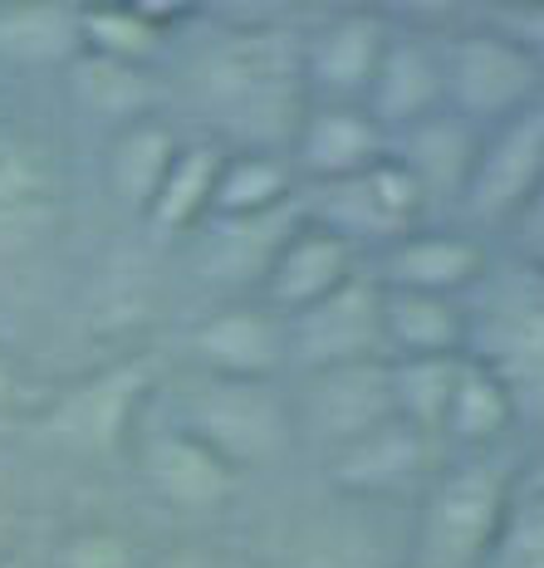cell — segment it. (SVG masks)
<instances>
[{"label": "cell", "instance_id": "obj_32", "mask_svg": "<svg viewBox=\"0 0 544 568\" xmlns=\"http://www.w3.org/2000/svg\"><path fill=\"white\" fill-rule=\"evenodd\" d=\"M148 554L133 535L113 525H79L54 544L50 568H143Z\"/></svg>", "mask_w": 544, "mask_h": 568}, {"label": "cell", "instance_id": "obj_10", "mask_svg": "<svg viewBox=\"0 0 544 568\" xmlns=\"http://www.w3.org/2000/svg\"><path fill=\"white\" fill-rule=\"evenodd\" d=\"M285 353H290V368L300 373L344 368V363H387L383 290L369 275V265L344 290L329 294V300L285 318Z\"/></svg>", "mask_w": 544, "mask_h": 568}, {"label": "cell", "instance_id": "obj_33", "mask_svg": "<svg viewBox=\"0 0 544 568\" xmlns=\"http://www.w3.org/2000/svg\"><path fill=\"white\" fill-rule=\"evenodd\" d=\"M501 251H511L525 260V265L544 270V172H540L535 192L525 196V206L515 211V221L501 231Z\"/></svg>", "mask_w": 544, "mask_h": 568}, {"label": "cell", "instance_id": "obj_4", "mask_svg": "<svg viewBox=\"0 0 544 568\" xmlns=\"http://www.w3.org/2000/svg\"><path fill=\"white\" fill-rule=\"evenodd\" d=\"M427 20L436 30V54H442V109L466 118L471 128H495L544 99V69L481 10Z\"/></svg>", "mask_w": 544, "mask_h": 568}, {"label": "cell", "instance_id": "obj_25", "mask_svg": "<svg viewBox=\"0 0 544 568\" xmlns=\"http://www.w3.org/2000/svg\"><path fill=\"white\" fill-rule=\"evenodd\" d=\"M84 54L79 6L16 0L0 6V69H69Z\"/></svg>", "mask_w": 544, "mask_h": 568}, {"label": "cell", "instance_id": "obj_5", "mask_svg": "<svg viewBox=\"0 0 544 568\" xmlns=\"http://www.w3.org/2000/svg\"><path fill=\"white\" fill-rule=\"evenodd\" d=\"M177 426L211 446L231 470H260L294 446L290 397L275 383H231V377H197L182 397Z\"/></svg>", "mask_w": 544, "mask_h": 568}, {"label": "cell", "instance_id": "obj_7", "mask_svg": "<svg viewBox=\"0 0 544 568\" xmlns=\"http://www.w3.org/2000/svg\"><path fill=\"white\" fill-rule=\"evenodd\" d=\"M300 201H304V216L319 221L324 231H334L339 241H349L363 260H373L377 251L402 241V235L427 226V206H422L412 176L393 162V152L359 176L310 186V196Z\"/></svg>", "mask_w": 544, "mask_h": 568}, {"label": "cell", "instance_id": "obj_30", "mask_svg": "<svg viewBox=\"0 0 544 568\" xmlns=\"http://www.w3.org/2000/svg\"><path fill=\"white\" fill-rule=\"evenodd\" d=\"M79 30H84V54L148 69H158L177 40L148 6H79Z\"/></svg>", "mask_w": 544, "mask_h": 568}, {"label": "cell", "instance_id": "obj_19", "mask_svg": "<svg viewBox=\"0 0 544 568\" xmlns=\"http://www.w3.org/2000/svg\"><path fill=\"white\" fill-rule=\"evenodd\" d=\"M138 470L162 505L187 515L226 510L241 495V470H231L211 446H201L187 426H162L138 442Z\"/></svg>", "mask_w": 544, "mask_h": 568}, {"label": "cell", "instance_id": "obj_2", "mask_svg": "<svg viewBox=\"0 0 544 568\" xmlns=\"http://www.w3.org/2000/svg\"><path fill=\"white\" fill-rule=\"evenodd\" d=\"M461 358L505 387L520 432H544V270L495 245L486 275L461 294Z\"/></svg>", "mask_w": 544, "mask_h": 568}, {"label": "cell", "instance_id": "obj_26", "mask_svg": "<svg viewBox=\"0 0 544 568\" xmlns=\"http://www.w3.org/2000/svg\"><path fill=\"white\" fill-rule=\"evenodd\" d=\"M294 201H300V176L290 168V152L226 148L216 196H211V216L251 221V216H270V211H285Z\"/></svg>", "mask_w": 544, "mask_h": 568}, {"label": "cell", "instance_id": "obj_24", "mask_svg": "<svg viewBox=\"0 0 544 568\" xmlns=\"http://www.w3.org/2000/svg\"><path fill=\"white\" fill-rule=\"evenodd\" d=\"M64 74H69V99L89 118H103L113 128L138 123V118H158L162 103H168V79H158V69L148 64L79 54Z\"/></svg>", "mask_w": 544, "mask_h": 568}, {"label": "cell", "instance_id": "obj_11", "mask_svg": "<svg viewBox=\"0 0 544 568\" xmlns=\"http://www.w3.org/2000/svg\"><path fill=\"white\" fill-rule=\"evenodd\" d=\"M294 442H310L319 456L359 442L393 422V383L387 363H344V368L300 373V393L290 397Z\"/></svg>", "mask_w": 544, "mask_h": 568}, {"label": "cell", "instance_id": "obj_36", "mask_svg": "<svg viewBox=\"0 0 544 568\" xmlns=\"http://www.w3.org/2000/svg\"><path fill=\"white\" fill-rule=\"evenodd\" d=\"M16 393H20V377H16V363H10V353L0 348V412L16 402Z\"/></svg>", "mask_w": 544, "mask_h": 568}, {"label": "cell", "instance_id": "obj_18", "mask_svg": "<svg viewBox=\"0 0 544 568\" xmlns=\"http://www.w3.org/2000/svg\"><path fill=\"white\" fill-rule=\"evenodd\" d=\"M393 152V138L363 103H310L290 138V168L304 186H329L369 172Z\"/></svg>", "mask_w": 544, "mask_h": 568}, {"label": "cell", "instance_id": "obj_23", "mask_svg": "<svg viewBox=\"0 0 544 568\" xmlns=\"http://www.w3.org/2000/svg\"><path fill=\"white\" fill-rule=\"evenodd\" d=\"M177 148H182V133L162 113L113 128L109 158H103V182H109V196L118 201V211L143 221V211L152 206L162 176L172 168Z\"/></svg>", "mask_w": 544, "mask_h": 568}, {"label": "cell", "instance_id": "obj_3", "mask_svg": "<svg viewBox=\"0 0 544 568\" xmlns=\"http://www.w3.org/2000/svg\"><path fill=\"white\" fill-rule=\"evenodd\" d=\"M515 446L495 452H446L422 485L412 515L407 568H481L501 529L511 480L520 470Z\"/></svg>", "mask_w": 544, "mask_h": 568}, {"label": "cell", "instance_id": "obj_37", "mask_svg": "<svg viewBox=\"0 0 544 568\" xmlns=\"http://www.w3.org/2000/svg\"><path fill=\"white\" fill-rule=\"evenodd\" d=\"M0 568H26V559H20V554H10V549H6V554H0Z\"/></svg>", "mask_w": 544, "mask_h": 568}, {"label": "cell", "instance_id": "obj_31", "mask_svg": "<svg viewBox=\"0 0 544 568\" xmlns=\"http://www.w3.org/2000/svg\"><path fill=\"white\" fill-rule=\"evenodd\" d=\"M456 373H461V353L456 358H387L393 417L442 446V426H446V407H452V393H456Z\"/></svg>", "mask_w": 544, "mask_h": 568}, {"label": "cell", "instance_id": "obj_1", "mask_svg": "<svg viewBox=\"0 0 544 568\" xmlns=\"http://www.w3.org/2000/svg\"><path fill=\"white\" fill-rule=\"evenodd\" d=\"M304 30L275 16L221 20L206 40H197L182 59V99L192 103L197 123L221 148H270L290 152L304 109Z\"/></svg>", "mask_w": 544, "mask_h": 568}, {"label": "cell", "instance_id": "obj_38", "mask_svg": "<svg viewBox=\"0 0 544 568\" xmlns=\"http://www.w3.org/2000/svg\"><path fill=\"white\" fill-rule=\"evenodd\" d=\"M0 554H6V539H0Z\"/></svg>", "mask_w": 544, "mask_h": 568}, {"label": "cell", "instance_id": "obj_17", "mask_svg": "<svg viewBox=\"0 0 544 568\" xmlns=\"http://www.w3.org/2000/svg\"><path fill=\"white\" fill-rule=\"evenodd\" d=\"M476 142L481 128H471L466 118H456L452 109H436L422 123L393 133V162L412 176L422 206H427V221H452L461 226V196H466L471 168H476Z\"/></svg>", "mask_w": 544, "mask_h": 568}, {"label": "cell", "instance_id": "obj_29", "mask_svg": "<svg viewBox=\"0 0 544 568\" xmlns=\"http://www.w3.org/2000/svg\"><path fill=\"white\" fill-rule=\"evenodd\" d=\"M481 568H544V452H525Z\"/></svg>", "mask_w": 544, "mask_h": 568}, {"label": "cell", "instance_id": "obj_28", "mask_svg": "<svg viewBox=\"0 0 544 568\" xmlns=\"http://www.w3.org/2000/svg\"><path fill=\"white\" fill-rule=\"evenodd\" d=\"M515 432H520V422H515L505 387L486 368L461 358L456 393H452L446 426H442V452H495V446H515L511 442Z\"/></svg>", "mask_w": 544, "mask_h": 568}, {"label": "cell", "instance_id": "obj_12", "mask_svg": "<svg viewBox=\"0 0 544 568\" xmlns=\"http://www.w3.org/2000/svg\"><path fill=\"white\" fill-rule=\"evenodd\" d=\"M387 30H393V10H373V6H344L319 16L304 30V44H300L304 99L363 103L377 59H383Z\"/></svg>", "mask_w": 544, "mask_h": 568}, {"label": "cell", "instance_id": "obj_13", "mask_svg": "<svg viewBox=\"0 0 544 568\" xmlns=\"http://www.w3.org/2000/svg\"><path fill=\"white\" fill-rule=\"evenodd\" d=\"M201 377H231V383H275L290 368L285 318L260 300H226L206 310L187 334Z\"/></svg>", "mask_w": 544, "mask_h": 568}, {"label": "cell", "instance_id": "obj_35", "mask_svg": "<svg viewBox=\"0 0 544 568\" xmlns=\"http://www.w3.org/2000/svg\"><path fill=\"white\" fill-rule=\"evenodd\" d=\"M143 568H221V564H216V554H211L206 544L182 539V544H168L162 554H152Z\"/></svg>", "mask_w": 544, "mask_h": 568}, {"label": "cell", "instance_id": "obj_8", "mask_svg": "<svg viewBox=\"0 0 544 568\" xmlns=\"http://www.w3.org/2000/svg\"><path fill=\"white\" fill-rule=\"evenodd\" d=\"M59 152L50 133L0 99V260L26 255L59 226Z\"/></svg>", "mask_w": 544, "mask_h": 568}, {"label": "cell", "instance_id": "obj_16", "mask_svg": "<svg viewBox=\"0 0 544 568\" xmlns=\"http://www.w3.org/2000/svg\"><path fill=\"white\" fill-rule=\"evenodd\" d=\"M446 452L432 436L412 432L397 417L377 432L359 436V442L339 446L324 456V480L334 485L344 500H393V495H412L427 485L436 460Z\"/></svg>", "mask_w": 544, "mask_h": 568}, {"label": "cell", "instance_id": "obj_9", "mask_svg": "<svg viewBox=\"0 0 544 568\" xmlns=\"http://www.w3.org/2000/svg\"><path fill=\"white\" fill-rule=\"evenodd\" d=\"M544 172V99L520 109L515 118L495 128H481L476 142V168H471L466 196H461V226L486 235H501L535 192Z\"/></svg>", "mask_w": 544, "mask_h": 568}, {"label": "cell", "instance_id": "obj_20", "mask_svg": "<svg viewBox=\"0 0 544 568\" xmlns=\"http://www.w3.org/2000/svg\"><path fill=\"white\" fill-rule=\"evenodd\" d=\"M359 270H363V255L349 241H339L319 221L300 216L285 241H280L265 280H260V304H270L280 318H290L319 300H329L334 290H344Z\"/></svg>", "mask_w": 544, "mask_h": 568}, {"label": "cell", "instance_id": "obj_6", "mask_svg": "<svg viewBox=\"0 0 544 568\" xmlns=\"http://www.w3.org/2000/svg\"><path fill=\"white\" fill-rule=\"evenodd\" d=\"M152 387H158V363L148 353H128L103 368L69 383L40 417V432L54 446L74 456H118L138 432Z\"/></svg>", "mask_w": 544, "mask_h": 568}, {"label": "cell", "instance_id": "obj_22", "mask_svg": "<svg viewBox=\"0 0 544 568\" xmlns=\"http://www.w3.org/2000/svg\"><path fill=\"white\" fill-rule=\"evenodd\" d=\"M221 162H226V148H221L216 138H206V133L182 138V148H177L172 168L158 186V196H152V206L143 211V226H148L152 241L177 245L211 216Z\"/></svg>", "mask_w": 544, "mask_h": 568}, {"label": "cell", "instance_id": "obj_21", "mask_svg": "<svg viewBox=\"0 0 544 568\" xmlns=\"http://www.w3.org/2000/svg\"><path fill=\"white\" fill-rule=\"evenodd\" d=\"M300 216H304V201H294L285 211H270V216H251V221L206 216L182 245L192 251L197 280L216 284V290H226V294L260 290V280H265L280 241H285Z\"/></svg>", "mask_w": 544, "mask_h": 568}, {"label": "cell", "instance_id": "obj_27", "mask_svg": "<svg viewBox=\"0 0 544 568\" xmlns=\"http://www.w3.org/2000/svg\"><path fill=\"white\" fill-rule=\"evenodd\" d=\"M383 343H387V358H456L466 348L461 300L383 290Z\"/></svg>", "mask_w": 544, "mask_h": 568}, {"label": "cell", "instance_id": "obj_34", "mask_svg": "<svg viewBox=\"0 0 544 568\" xmlns=\"http://www.w3.org/2000/svg\"><path fill=\"white\" fill-rule=\"evenodd\" d=\"M481 16L495 30H505L511 40L544 69V6H481Z\"/></svg>", "mask_w": 544, "mask_h": 568}, {"label": "cell", "instance_id": "obj_15", "mask_svg": "<svg viewBox=\"0 0 544 568\" xmlns=\"http://www.w3.org/2000/svg\"><path fill=\"white\" fill-rule=\"evenodd\" d=\"M491 241H481L476 231L452 226V221H427L412 235L393 241L387 251H377L369 265V275L383 290H412V294H442V300H461L491 265Z\"/></svg>", "mask_w": 544, "mask_h": 568}, {"label": "cell", "instance_id": "obj_14", "mask_svg": "<svg viewBox=\"0 0 544 568\" xmlns=\"http://www.w3.org/2000/svg\"><path fill=\"white\" fill-rule=\"evenodd\" d=\"M363 109L387 138L442 109V54H436V30L427 16H393Z\"/></svg>", "mask_w": 544, "mask_h": 568}]
</instances>
